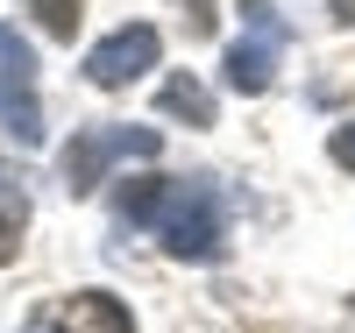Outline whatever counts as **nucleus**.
I'll return each mask as SVG.
<instances>
[{
  "instance_id": "4",
  "label": "nucleus",
  "mask_w": 355,
  "mask_h": 333,
  "mask_svg": "<svg viewBox=\"0 0 355 333\" xmlns=\"http://www.w3.org/2000/svg\"><path fill=\"white\" fill-rule=\"evenodd\" d=\"M157 50H164L157 28H150V21H128V28H114L107 43L85 50V78H93L100 93H121V85H135L142 71L157 64Z\"/></svg>"
},
{
  "instance_id": "9",
  "label": "nucleus",
  "mask_w": 355,
  "mask_h": 333,
  "mask_svg": "<svg viewBox=\"0 0 355 333\" xmlns=\"http://www.w3.org/2000/svg\"><path fill=\"white\" fill-rule=\"evenodd\" d=\"M327 156H334L341 170H355V120H341V128L327 135Z\"/></svg>"
},
{
  "instance_id": "8",
  "label": "nucleus",
  "mask_w": 355,
  "mask_h": 333,
  "mask_svg": "<svg viewBox=\"0 0 355 333\" xmlns=\"http://www.w3.org/2000/svg\"><path fill=\"white\" fill-rule=\"evenodd\" d=\"M28 15H36L57 43H71V36H78V0H28Z\"/></svg>"
},
{
  "instance_id": "7",
  "label": "nucleus",
  "mask_w": 355,
  "mask_h": 333,
  "mask_svg": "<svg viewBox=\"0 0 355 333\" xmlns=\"http://www.w3.org/2000/svg\"><path fill=\"white\" fill-rule=\"evenodd\" d=\"M157 100H164V114H185L192 128H214V100H206V85H199V78H171Z\"/></svg>"
},
{
  "instance_id": "2",
  "label": "nucleus",
  "mask_w": 355,
  "mask_h": 333,
  "mask_svg": "<svg viewBox=\"0 0 355 333\" xmlns=\"http://www.w3.org/2000/svg\"><path fill=\"white\" fill-rule=\"evenodd\" d=\"M0 128L21 149L43 142V107H36V50L15 28H0Z\"/></svg>"
},
{
  "instance_id": "1",
  "label": "nucleus",
  "mask_w": 355,
  "mask_h": 333,
  "mask_svg": "<svg viewBox=\"0 0 355 333\" xmlns=\"http://www.w3.org/2000/svg\"><path fill=\"white\" fill-rule=\"evenodd\" d=\"M150 227L164 234V249H171L178 262H214V255H220V234H227L220 199L206 192V185H164Z\"/></svg>"
},
{
  "instance_id": "3",
  "label": "nucleus",
  "mask_w": 355,
  "mask_h": 333,
  "mask_svg": "<svg viewBox=\"0 0 355 333\" xmlns=\"http://www.w3.org/2000/svg\"><path fill=\"white\" fill-rule=\"evenodd\" d=\"M157 149H164L157 128H85V135H71V149H64V185H71V192H93L100 177H107V163H121V156H157Z\"/></svg>"
},
{
  "instance_id": "6",
  "label": "nucleus",
  "mask_w": 355,
  "mask_h": 333,
  "mask_svg": "<svg viewBox=\"0 0 355 333\" xmlns=\"http://www.w3.org/2000/svg\"><path fill=\"white\" fill-rule=\"evenodd\" d=\"M57 333H135V319L107 291H71V305L57 312Z\"/></svg>"
},
{
  "instance_id": "10",
  "label": "nucleus",
  "mask_w": 355,
  "mask_h": 333,
  "mask_svg": "<svg viewBox=\"0 0 355 333\" xmlns=\"http://www.w3.org/2000/svg\"><path fill=\"white\" fill-rule=\"evenodd\" d=\"M15 255V213H0V262Z\"/></svg>"
},
{
  "instance_id": "5",
  "label": "nucleus",
  "mask_w": 355,
  "mask_h": 333,
  "mask_svg": "<svg viewBox=\"0 0 355 333\" xmlns=\"http://www.w3.org/2000/svg\"><path fill=\"white\" fill-rule=\"evenodd\" d=\"M249 15H256V36H242L227 50V85L234 93H270V78H277V57H284V21L263 8V0H249Z\"/></svg>"
}]
</instances>
